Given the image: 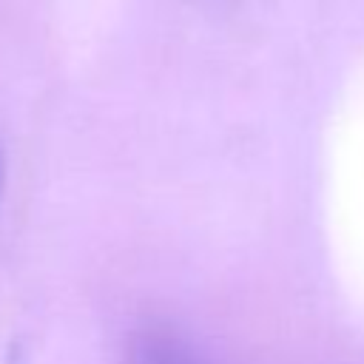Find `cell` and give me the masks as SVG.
Returning a JSON list of instances; mask_svg holds the SVG:
<instances>
[{"label": "cell", "mask_w": 364, "mask_h": 364, "mask_svg": "<svg viewBox=\"0 0 364 364\" xmlns=\"http://www.w3.org/2000/svg\"><path fill=\"white\" fill-rule=\"evenodd\" d=\"M0 182H3V159H0Z\"/></svg>", "instance_id": "2"}, {"label": "cell", "mask_w": 364, "mask_h": 364, "mask_svg": "<svg viewBox=\"0 0 364 364\" xmlns=\"http://www.w3.org/2000/svg\"><path fill=\"white\" fill-rule=\"evenodd\" d=\"M125 364H213L168 318H142L125 344Z\"/></svg>", "instance_id": "1"}]
</instances>
